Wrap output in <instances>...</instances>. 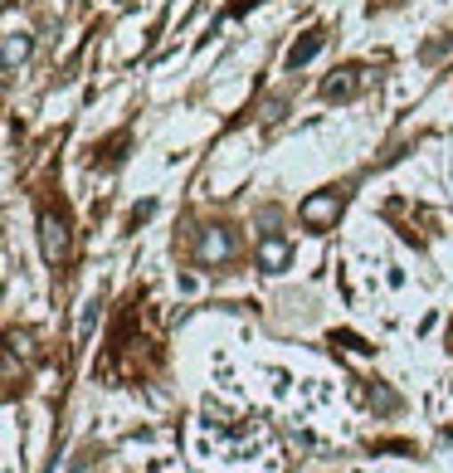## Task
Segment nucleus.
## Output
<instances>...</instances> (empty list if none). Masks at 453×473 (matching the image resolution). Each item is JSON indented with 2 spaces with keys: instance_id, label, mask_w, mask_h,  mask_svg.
<instances>
[{
  "instance_id": "0eeeda50",
  "label": "nucleus",
  "mask_w": 453,
  "mask_h": 473,
  "mask_svg": "<svg viewBox=\"0 0 453 473\" xmlns=\"http://www.w3.org/2000/svg\"><path fill=\"white\" fill-rule=\"evenodd\" d=\"M322 45H327V35H322V29H312L307 39H297V45L287 49V64H293V69H303L307 59H317V49H322Z\"/></svg>"
},
{
  "instance_id": "f257e3e1",
  "label": "nucleus",
  "mask_w": 453,
  "mask_h": 473,
  "mask_svg": "<svg viewBox=\"0 0 453 473\" xmlns=\"http://www.w3.org/2000/svg\"><path fill=\"white\" fill-rule=\"evenodd\" d=\"M297 215H303L307 230H332L336 215H342V200H336L332 191H317V195H307V200H303V210H297Z\"/></svg>"
},
{
  "instance_id": "f03ea898",
  "label": "nucleus",
  "mask_w": 453,
  "mask_h": 473,
  "mask_svg": "<svg viewBox=\"0 0 453 473\" xmlns=\"http://www.w3.org/2000/svg\"><path fill=\"white\" fill-rule=\"evenodd\" d=\"M39 249H44V264L69 259V224L59 220V215H44V220H39Z\"/></svg>"
},
{
  "instance_id": "20e7f679",
  "label": "nucleus",
  "mask_w": 453,
  "mask_h": 473,
  "mask_svg": "<svg viewBox=\"0 0 453 473\" xmlns=\"http://www.w3.org/2000/svg\"><path fill=\"white\" fill-rule=\"evenodd\" d=\"M230 254H234V234L220 230V224H214V230H205L200 244H195V259H200V264H224Z\"/></svg>"
},
{
  "instance_id": "6e6552de",
  "label": "nucleus",
  "mask_w": 453,
  "mask_h": 473,
  "mask_svg": "<svg viewBox=\"0 0 453 473\" xmlns=\"http://www.w3.org/2000/svg\"><path fill=\"white\" fill-rule=\"evenodd\" d=\"M278 220H283V210H278V205H263V210L254 215V224H259V234H263V240H269V234L278 230Z\"/></svg>"
},
{
  "instance_id": "7ed1b4c3",
  "label": "nucleus",
  "mask_w": 453,
  "mask_h": 473,
  "mask_svg": "<svg viewBox=\"0 0 453 473\" xmlns=\"http://www.w3.org/2000/svg\"><path fill=\"white\" fill-rule=\"evenodd\" d=\"M361 84H366V69L346 64V69H336V74L322 84V98H332V102H346V98H356V94H361Z\"/></svg>"
},
{
  "instance_id": "1a4fd4ad",
  "label": "nucleus",
  "mask_w": 453,
  "mask_h": 473,
  "mask_svg": "<svg viewBox=\"0 0 453 473\" xmlns=\"http://www.w3.org/2000/svg\"><path fill=\"white\" fill-rule=\"evenodd\" d=\"M370 405H380V410L390 415V410H400V400L390 396V390H380V386H376V390H370Z\"/></svg>"
},
{
  "instance_id": "423d86ee",
  "label": "nucleus",
  "mask_w": 453,
  "mask_h": 473,
  "mask_svg": "<svg viewBox=\"0 0 453 473\" xmlns=\"http://www.w3.org/2000/svg\"><path fill=\"white\" fill-rule=\"evenodd\" d=\"M29 54H35V39H29V35H20V29H10V35H5V45H0V59H5V69L15 74V69L25 64Z\"/></svg>"
},
{
  "instance_id": "39448f33",
  "label": "nucleus",
  "mask_w": 453,
  "mask_h": 473,
  "mask_svg": "<svg viewBox=\"0 0 453 473\" xmlns=\"http://www.w3.org/2000/svg\"><path fill=\"white\" fill-rule=\"evenodd\" d=\"M287 259H293V249H287L278 234H269V240H259V269L263 273H283L287 269Z\"/></svg>"
}]
</instances>
